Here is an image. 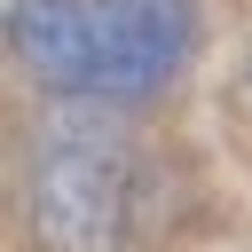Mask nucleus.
Wrapping results in <instances>:
<instances>
[{
	"mask_svg": "<svg viewBox=\"0 0 252 252\" xmlns=\"http://www.w3.org/2000/svg\"><path fill=\"white\" fill-rule=\"evenodd\" d=\"M244 87H252V71H244Z\"/></svg>",
	"mask_w": 252,
	"mask_h": 252,
	"instance_id": "obj_3",
	"label": "nucleus"
},
{
	"mask_svg": "<svg viewBox=\"0 0 252 252\" xmlns=\"http://www.w3.org/2000/svg\"><path fill=\"white\" fill-rule=\"evenodd\" d=\"M8 47L55 94L142 102L181 79L197 47V8L189 0H16Z\"/></svg>",
	"mask_w": 252,
	"mask_h": 252,
	"instance_id": "obj_1",
	"label": "nucleus"
},
{
	"mask_svg": "<svg viewBox=\"0 0 252 252\" xmlns=\"http://www.w3.org/2000/svg\"><path fill=\"white\" fill-rule=\"evenodd\" d=\"M126 189H134V158L94 118V102L79 94V110H63L39 134V165H32L39 244L47 252H118V236H126Z\"/></svg>",
	"mask_w": 252,
	"mask_h": 252,
	"instance_id": "obj_2",
	"label": "nucleus"
}]
</instances>
